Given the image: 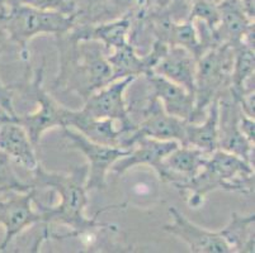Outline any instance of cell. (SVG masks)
I'll list each match as a JSON object with an SVG mask.
<instances>
[{"label": "cell", "instance_id": "6", "mask_svg": "<svg viewBox=\"0 0 255 253\" xmlns=\"http://www.w3.org/2000/svg\"><path fill=\"white\" fill-rule=\"evenodd\" d=\"M43 67L34 71L32 83L29 84V95L37 106L32 113L17 115V122L28 134L34 147H38L43 134L55 128H66L71 109L60 104L43 87Z\"/></svg>", "mask_w": 255, "mask_h": 253}, {"label": "cell", "instance_id": "12", "mask_svg": "<svg viewBox=\"0 0 255 253\" xmlns=\"http://www.w3.org/2000/svg\"><path fill=\"white\" fill-rule=\"evenodd\" d=\"M179 146L175 141H159L152 138L137 139L131 151L126 156L121 157L111 167V172L117 176H122L133 167L146 166L151 167L157 177L164 180L165 170H164V160L169 153Z\"/></svg>", "mask_w": 255, "mask_h": 253}, {"label": "cell", "instance_id": "34", "mask_svg": "<svg viewBox=\"0 0 255 253\" xmlns=\"http://www.w3.org/2000/svg\"><path fill=\"white\" fill-rule=\"evenodd\" d=\"M11 1H14V0H11Z\"/></svg>", "mask_w": 255, "mask_h": 253}, {"label": "cell", "instance_id": "23", "mask_svg": "<svg viewBox=\"0 0 255 253\" xmlns=\"http://www.w3.org/2000/svg\"><path fill=\"white\" fill-rule=\"evenodd\" d=\"M108 61L112 67L113 81L125 78L138 79L151 73L145 57L138 55L131 43L108 53Z\"/></svg>", "mask_w": 255, "mask_h": 253}, {"label": "cell", "instance_id": "14", "mask_svg": "<svg viewBox=\"0 0 255 253\" xmlns=\"http://www.w3.org/2000/svg\"><path fill=\"white\" fill-rule=\"evenodd\" d=\"M217 8L220 22L216 27V36L220 45L235 47L254 34V19L248 15L240 0H222Z\"/></svg>", "mask_w": 255, "mask_h": 253}, {"label": "cell", "instance_id": "24", "mask_svg": "<svg viewBox=\"0 0 255 253\" xmlns=\"http://www.w3.org/2000/svg\"><path fill=\"white\" fill-rule=\"evenodd\" d=\"M155 8V0H106L101 22L118 18H129V20L145 19Z\"/></svg>", "mask_w": 255, "mask_h": 253}, {"label": "cell", "instance_id": "22", "mask_svg": "<svg viewBox=\"0 0 255 253\" xmlns=\"http://www.w3.org/2000/svg\"><path fill=\"white\" fill-rule=\"evenodd\" d=\"M255 215H240L233 213L230 220L220 234L230 247L231 252L253 253L255 243Z\"/></svg>", "mask_w": 255, "mask_h": 253}, {"label": "cell", "instance_id": "20", "mask_svg": "<svg viewBox=\"0 0 255 253\" xmlns=\"http://www.w3.org/2000/svg\"><path fill=\"white\" fill-rule=\"evenodd\" d=\"M131 20L129 18L107 20L94 24H75L70 29L79 39H92L101 42L107 53L125 47L129 43Z\"/></svg>", "mask_w": 255, "mask_h": 253}, {"label": "cell", "instance_id": "11", "mask_svg": "<svg viewBox=\"0 0 255 253\" xmlns=\"http://www.w3.org/2000/svg\"><path fill=\"white\" fill-rule=\"evenodd\" d=\"M241 109L230 92L219 101V150L233 153L254 166V143L248 141L239 128Z\"/></svg>", "mask_w": 255, "mask_h": 253}, {"label": "cell", "instance_id": "25", "mask_svg": "<svg viewBox=\"0 0 255 253\" xmlns=\"http://www.w3.org/2000/svg\"><path fill=\"white\" fill-rule=\"evenodd\" d=\"M32 189L31 182L25 184L19 177L10 166V160L0 153V195L9 194V192L18 191L24 192Z\"/></svg>", "mask_w": 255, "mask_h": 253}, {"label": "cell", "instance_id": "30", "mask_svg": "<svg viewBox=\"0 0 255 253\" xmlns=\"http://www.w3.org/2000/svg\"><path fill=\"white\" fill-rule=\"evenodd\" d=\"M240 3L244 6L245 11L252 19L255 17V0H240Z\"/></svg>", "mask_w": 255, "mask_h": 253}, {"label": "cell", "instance_id": "7", "mask_svg": "<svg viewBox=\"0 0 255 253\" xmlns=\"http://www.w3.org/2000/svg\"><path fill=\"white\" fill-rule=\"evenodd\" d=\"M62 132H64L65 146L70 150L79 151L87 160V180H85L87 191L106 190L107 173L110 172L111 167L121 157L126 156L131 150L99 145L73 128H62Z\"/></svg>", "mask_w": 255, "mask_h": 253}, {"label": "cell", "instance_id": "13", "mask_svg": "<svg viewBox=\"0 0 255 253\" xmlns=\"http://www.w3.org/2000/svg\"><path fill=\"white\" fill-rule=\"evenodd\" d=\"M171 223L164 226V231L178 237L193 253H231L220 232H212L197 226L177 208H169Z\"/></svg>", "mask_w": 255, "mask_h": 253}, {"label": "cell", "instance_id": "1", "mask_svg": "<svg viewBox=\"0 0 255 253\" xmlns=\"http://www.w3.org/2000/svg\"><path fill=\"white\" fill-rule=\"evenodd\" d=\"M32 187L37 190H51L57 195L59 201L47 205L34 200L37 212L42 217V223L48 226L66 227L69 237H82L93 233L98 228H110L111 224L101 223L96 218H88V191L85 189L87 165L73 173L50 172L41 164L33 171Z\"/></svg>", "mask_w": 255, "mask_h": 253}, {"label": "cell", "instance_id": "28", "mask_svg": "<svg viewBox=\"0 0 255 253\" xmlns=\"http://www.w3.org/2000/svg\"><path fill=\"white\" fill-rule=\"evenodd\" d=\"M239 128L241 133L244 134L245 138L252 143H255V118L248 117L241 110L240 120H239Z\"/></svg>", "mask_w": 255, "mask_h": 253}, {"label": "cell", "instance_id": "9", "mask_svg": "<svg viewBox=\"0 0 255 253\" xmlns=\"http://www.w3.org/2000/svg\"><path fill=\"white\" fill-rule=\"evenodd\" d=\"M185 124L187 120L168 114L159 99L150 91L147 100L141 108V120H138L136 129L127 138L125 147L126 150H131L133 143L140 138L175 141L179 145H184Z\"/></svg>", "mask_w": 255, "mask_h": 253}, {"label": "cell", "instance_id": "26", "mask_svg": "<svg viewBox=\"0 0 255 253\" xmlns=\"http://www.w3.org/2000/svg\"><path fill=\"white\" fill-rule=\"evenodd\" d=\"M14 1L39 10L60 11L68 15H75V8L70 0H14Z\"/></svg>", "mask_w": 255, "mask_h": 253}, {"label": "cell", "instance_id": "8", "mask_svg": "<svg viewBox=\"0 0 255 253\" xmlns=\"http://www.w3.org/2000/svg\"><path fill=\"white\" fill-rule=\"evenodd\" d=\"M135 80L136 78L118 79L101 87L84 101L82 110L87 115L96 119L113 120L129 137V134L136 129V124L129 117L128 104L125 94Z\"/></svg>", "mask_w": 255, "mask_h": 253}, {"label": "cell", "instance_id": "3", "mask_svg": "<svg viewBox=\"0 0 255 253\" xmlns=\"http://www.w3.org/2000/svg\"><path fill=\"white\" fill-rule=\"evenodd\" d=\"M178 190L189 192L188 204L193 209H198L206 196L217 190L252 194L254 166L236 155L217 150L208 157L199 172Z\"/></svg>", "mask_w": 255, "mask_h": 253}, {"label": "cell", "instance_id": "32", "mask_svg": "<svg viewBox=\"0 0 255 253\" xmlns=\"http://www.w3.org/2000/svg\"><path fill=\"white\" fill-rule=\"evenodd\" d=\"M206 1H208V3L213 4V5H219V4L221 3L222 0H206Z\"/></svg>", "mask_w": 255, "mask_h": 253}, {"label": "cell", "instance_id": "10", "mask_svg": "<svg viewBox=\"0 0 255 253\" xmlns=\"http://www.w3.org/2000/svg\"><path fill=\"white\" fill-rule=\"evenodd\" d=\"M8 195L9 198L0 201V226L5 228V236L3 243L0 245V252L5 251L10 243L29 227L42 223V217L34 208V187L28 191H13Z\"/></svg>", "mask_w": 255, "mask_h": 253}, {"label": "cell", "instance_id": "19", "mask_svg": "<svg viewBox=\"0 0 255 253\" xmlns=\"http://www.w3.org/2000/svg\"><path fill=\"white\" fill-rule=\"evenodd\" d=\"M0 153L25 170L33 171L39 164L36 147L17 120H5L0 124Z\"/></svg>", "mask_w": 255, "mask_h": 253}, {"label": "cell", "instance_id": "17", "mask_svg": "<svg viewBox=\"0 0 255 253\" xmlns=\"http://www.w3.org/2000/svg\"><path fill=\"white\" fill-rule=\"evenodd\" d=\"M66 128L75 129L88 139L99 145L112 146V147L126 150L125 143L128 136L117 123L111 119L92 118L85 114L82 109L80 110L71 109Z\"/></svg>", "mask_w": 255, "mask_h": 253}, {"label": "cell", "instance_id": "18", "mask_svg": "<svg viewBox=\"0 0 255 253\" xmlns=\"http://www.w3.org/2000/svg\"><path fill=\"white\" fill-rule=\"evenodd\" d=\"M210 156L196 147L179 145L164 160L165 176L163 182L174 185L178 189L199 172Z\"/></svg>", "mask_w": 255, "mask_h": 253}, {"label": "cell", "instance_id": "5", "mask_svg": "<svg viewBox=\"0 0 255 253\" xmlns=\"http://www.w3.org/2000/svg\"><path fill=\"white\" fill-rule=\"evenodd\" d=\"M234 50L229 45L217 46L197 60L194 110L189 122H199L212 100L229 92Z\"/></svg>", "mask_w": 255, "mask_h": 253}, {"label": "cell", "instance_id": "4", "mask_svg": "<svg viewBox=\"0 0 255 253\" xmlns=\"http://www.w3.org/2000/svg\"><path fill=\"white\" fill-rule=\"evenodd\" d=\"M6 32L13 43L19 47V56L23 61H29L28 46L31 41L41 34L66 33L75 25V15L60 11L39 10L28 5L13 3L4 17Z\"/></svg>", "mask_w": 255, "mask_h": 253}, {"label": "cell", "instance_id": "15", "mask_svg": "<svg viewBox=\"0 0 255 253\" xmlns=\"http://www.w3.org/2000/svg\"><path fill=\"white\" fill-rule=\"evenodd\" d=\"M143 78L149 85L150 91L159 99L168 114L187 122L192 119L196 101L193 94L157 74L150 73Z\"/></svg>", "mask_w": 255, "mask_h": 253}, {"label": "cell", "instance_id": "2", "mask_svg": "<svg viewBox=\"0 0 255 253\" xmlns=\"http://www.w3.org/2000/svg\"><path fill=\"white\" fill-rule=\"evenodd\" d=\"M59 73L53 87L76 94L85 101L94 91L112 83L108 53L98 41L79 39L71 33L55 36Z\"/></svg>", "mask_w": 255, "mask_h": 253}, {"label": "cell", "instance_id": "29", "mask_svg": "<svg viewBox=\"0 0 255 253\" xmlns=\"http://www.w3.org/2000/svg\"><path fill=\"white\" fill-rule=\"evenodd\" d=\"M9 43H11L9 34L6 32L5 23H4V17H0V57L8 48Z\"/></svg>", "mask_w": 255, "mask_h": 253}, {"label": "cell", "instance_id": "16", "mask_svg": "<svg viewBox=\"0 0 255 253\" xmlns=\"http://www.w3.org/2000/svg\"><path fill=\"white\" fill-rule=\"evenodd\" d=\"M152 73L168 79L194 95L196 90L197 60L189 51L179 46H171L159 60Z\"/></svg>", "mask_w": 255, "mask_h": 253}, {"label": "cell", "instance_id": "21", "mask_svg": "<svg viewBox=\"0 0 255 253\" xmlns=\"http://www.w3.org/2000/svg\"><path fill=\"white\" fill-rule=\"evenodd\" d=\"M219 101L220 97L207 106L202 122H187L184 145L208 155L219 150Z\"/></svg>", "mask_w": 255, "mask_h": 253}, {"label": "cell", "instance_id": "33", "mask_svg": "<svg viewBox=\"0 0 255 253\" xmlns=\"http://www.w3.org/2000/svg\"><path fill=\"white\" fill-rule=\"evenodd\" d=\"M3 122H5V119H1V118H0V124H1Z\"/></svg>", "mask_w": 255, "mask_h": 253}, {"label": "cell", "instance_id": "27", "mask_svg": "<svg viewBox=\"0 0 255 253\" xmlns=\"http://www.w3.org/2000/svg\"><path fill=\"white\" fill-rule=\"evenodd\" d=\"M0 110H3L13 119H17L18 114L14 109V92L5 84H3L1 80H0Z\"/></svg>", "mask_w": 255, "mask_h": 253}, {"label": "cell", "instance_id": "31", "mask_svg": "<svg viewBox=\"0 0 255 253\" xmlns=\"http://www.w3.org/2000/svg\"><path fill=\"white\" fill-rule=\"evenodd\" d=\"M169 3H170V0H155V4H156L157 9L165 8Z\"/></svg>", "mask_w": 255, "mask_h": 253}]
</instances>
